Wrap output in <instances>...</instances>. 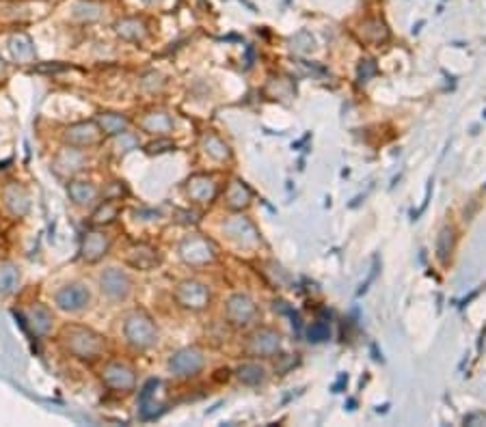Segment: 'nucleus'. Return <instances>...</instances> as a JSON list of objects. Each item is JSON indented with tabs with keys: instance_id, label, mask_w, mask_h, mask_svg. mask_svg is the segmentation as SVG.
<instances>
[{
	"instance_id": "12",
	"label": "nucleus",
	"mask_w": 486,
	"mask_h": 427,
	"mask_svg": "<svg viewBox=\"0 0 486 427\" xmlns=\"http://www.w3.org/2000/svg\"><path fill=\"white\" fill-rule=\"evenodd\" d=\"M87 167V154L85 149H80V147H72L68 145L65 149H61L52 162V169L57 175L61 177H74L78 175Z\"/></svg>"
},
{
	"instance_id": "9",
	"label": "nucleus",
	"mask_w": 486,
	"mask_h": 427,
	"mask_svg": "<svg viewBox=\"0 0 486 427\" xmlns=\"http://www.w3.org/2000/svg\"><path fill=\"white\" fill-rule=\"evenodd\" d=\"M175 300L188 311H203L210 304V289L199 281H182L175 289Z\"/></svg>"
},
{
	"instance_id": "23",
	"label": "nucleus",
	"mask_w": 486,
	"mask_h": 427,
	"mask_svg": "<svg viewBox=\"0 0 486 427\" xmlns=\"http://www.w3.org/2000/svg\"><path fill=\"white\" fill-rule=\"evenodd\" d=\"M115 30L117 35L125 41H143L148 37V24L139 18H123L115 24Z\"/></svg>"
},
{
	"instance_id": "34",
	"label": "nucleus",
	"mask_w": 486,
	"mask_h": 427,
	"mask_svg": "<svg viewBox=\"0 0 486 427\" xmlns=\"http://www.w3.org/2000/svg\"><path fill=\"white\" fill-rule=\"evenodd\" d=\"M374 63H372V61H365L363 65H361V70H359V74H361V78H367L369 74H374Z\"/></svg>"
},
{
	"instance_id": "15",
	"label": "nucleus",
	"mask_w": 486,
	"mask_h": 427,
	"mask_svg": "<svg viewBox=\"0 0 486 427\" xmlns=\"http://www.w3.org/2000/svg\"><path fill=\"white\" fill-rule=\"evenodd\" d=\"M188 196L194 203H210L216 199L219 194V186L214 182V177L210 175H194L188 179V186H186Z\"/></svg>"
},
{
	"instance_id": "22",
	"label": "nucleus",
	"mask_w": 486,
	"mask_h": 427,
	"mask_svg": "<svg viewBox=\"0 0 486 427\" xmlns=\"http://www.w3.org/2000/svg\"><path fill=\"white\" fill-rule=\"evenodd\" d=\"M141 127L145 129V132H150V134L165 136V134H169L171 129H173V119H171L169 112H162V110L150 112V114H145V117H143Z\"/></svg>"
},
{
	"instance_id": "36",
	"label": "nucleus",
	"mask_w": 486,
	"mask_h": 427,
	"mask_svg": "<svg viewBox=\"0 0 486 427\" xmlns=\"http://www.w3.org/2000/svg\"><path fill=\"white\" fill-rule=\"evenodd\" d=\"M143 3H145V5H156L158 0H143Z\"/></svg>"
},
{
	"instance_id": "14",
	"label": "nucleus",
	"mask_w": 486,
	"mask_h": 427,
	"mask_svg": "<svg viewBox=\"0 0 486 427\" xmlns=\"http://www.w3.org/2000/svg\"><path fill=\"white\" fill-rule=\"evenodd\" d=\"M22 320H24V326L28 328L32 337H45L48 333H50L52 322H54L52 311L41 302L26 306L22 311Z\"/></svg>"
},
{
	"instance_id": "29",
	"label": "nucleus",
	"mask_w": 486,
	"mask_h": 427,
	"mask_svg": "<svg viewBox=\"0 0 486 427\" xmlns=\"http://www.w3.org/2000/svg\"><path fill=\"white\" fill-rule=\"evenodd\" d=\"M72 11H74V18L83 22H95V20H100V15H102V7L95 3H76Z\"/></svg>"
},
{
	"instance_id": "7",
	"label": "nucleus",
	"mask_w": 486,
	"mask_h": 427,
	"mask_svg": "<svg viewBox=\"0 0 486 427\" xmlns=\"http://www.w3.org/2000/svg\"><path fill=\"white\" fill-rule=\"evenodd\" d=\"M205 365L203 352L197 348H182L169 358V369L177 377H194Z\"/></svg>"
},
{
	"instance_id": "27",
	"label": "nucleus",
	"mask_w": 486,
	"mask_h": 427,
	"mask_svg": "<svg viewBox=\"0 0 486 427\" xmlns=\"http://www.w3.org/2000/svg\"><path fill=\"white\" fill-rule=\"evenodd\" d=\"M236 375H238V380H240L242 384L257 386V384L264 382L266 371H264V367H259V365H255V363H245V365L238 367Z\"/></svg>"
},
{
	"instance_id": "31",
	"label": "nucleus",
	"mask_w": 486,
	"mask_h": 427,
	"mask_svg": "<svg viewBox=\"0 0 486 427\" xmlns=\"http://www.w3.org/2000/svg\"><path fill=\"white\" fill-rule=\"evenodd\" d=\"M307 337H310V341H314V343H322L331 337V328L327 322H314L310 326V331H307Z\"/></svg>"
},
{
	"instance_id": "16",
	"label": "nucleus",
	"mask_w": 486,
	"mask_h": 427,
	"mask_svg": "<svg viewBox=\"0 0 486 427\" xmlns=\"http://www.w3.org/2000/svg\"><path fill=\"white\" fill-rule=\"evenodd\" d=\"M68 194L74 205L78 207H93L100 199V188H97L93 182H87V179H72L68 184Z\"/></svg>"
},
{
	"instance_id": "32",
	"label": "nucleus",
	"mask_w": 486,
	"mask_h": 427,
	"mask_svg": "<svg viewBox=\"0 0 486 427\" xmlns=\"http://www.w3.org/2000/svg\"><path fill=\"white\" fill-rule=\"evenodd\" d=\"M363 35L367 39H374V41H381V39H387V28L383 22L378 20H372V22H365L363 26Z\"/></svg>"
},
{
	"instance_id": "10",
	"label": "nucleus",
	"mask_w": 486,
	"mask_h": 427,
	"mask_svg": "<svg viewBox=\"0 0 486 427\" xmlns=\"http://www.w3.org/2000/svg\"><path fill=\"white\" fill-rule=\"evenodd\" d=\"M110 251V236L102 229H89V231L83 236V242H80V257H83L87 264H95L108 255Z\"/></svg>"
},
{
	"instance_id": "2",
	"label": "nucleus",
	"mask_w": 486,
	"mask_h": 427,
	"mask_svg": "<svg viewBox=\"0 0 486 427\" xmlns=\"http://www.w3.org/2000/svg\"><path fill=\"white\" fill-rule=\"evenodd\" d=\"M123 335H125V341L130 343V346L143 352V350H150L156 346L158 328L145 311H132V313L125 317Z\"/></svg>"
},
{
	"instance_id": "33",
	"label": "nucleus",
	"mask_w": 486,
	"mask_h": 427,
	"mask_svg": "<svg viewBox=\"0 0 486 427\" xmlns=\"http://www.w3.org/2000/svg\"><path fill=\"white\" fill-rule=\"evenodd\" d=\"M465 425H486V415H482V413L469 415V417H465Z\"/></svg>"
},
{
	"instance_id": "13",
	"label": "nucleus",
	"mask_w": 486,
	"mask_h": 427,
	"mask_svg": "<svg viewBox=\"0 0 486 427\" xmlns=\"http://www.w3.org/2000/svg\"><path fill=\"white\" fill-rule=\"evenodd\" d=\"M281 350V335L272 328H259L249 337L247 352L253 356H264L270 358Z\"/></svg>"
},
{
	"instance_id": "26",
	"label": "nucleus",
	"mask_w": 486,
	"mask_h": 427,
	"mask_svg": "<svg viewBox=\"0 0 486 427\" xmlns=\"http://www.w3.org/2000/svg\"><path fill=\"white\" fill-rule=\"evenodd\" d=\"M128 261L132 264L134 268L139 270H150L154 264H158V257L154 253V249H150V246H134L132 251H130L128 255Z\"/></svg>"
},
{
	"instance_id": "24",
	"label": "nucleus",
	"mask_w": 486,
	"mask_h": 427,
	"mask_svg": "<svg viewBox=\"0 0 486 427\" xmlns=\"http://www.w3.org/2000/svg\"><path fill=\"white\" fill-rule=\"evenodd\" d=\"M119 211H121L119 199H106L104 203H100V205L95 207L93 216H91V222H93L95 227L110 225V222H115V218L119 216Z\"/></svg>"
},
{
	"instance_id": "8",
	"label": "nucleus",
	"mask_w": 486,
	"mask_h": 427,
	"mask_svg": "<svg viewBox=\"0 0 486 427\" xmlns=\"http://www.w3.org/2000/svg\"><path fill=\"white\" fill-rule=\"evenodd\" d=\"M102 382L110 388V390H117V393H128L136 386V375L134 369L119 363V360H110V363L104 365L102 369Z\"/></svg>"
},
{
	"instance_id": "18",
	"label": "nucleus",
	"mask_w": 486,
	"mask_h": 427,
	"mask_svg": "<svg viewBox=\"0 0 486 427\" xmlns=\"http://www.w3.org/2000/svg\"><path fill=\"white\" fill-rule=\"evenodd\" d=\"M225 233L230 236L232 240L240 242V244H247V246H253L259 242V236L255 231V227L242 216H236V218H230L225 222Z\"/></svg>"
},
{
	"instance_id": "3",
	"label": "nucleus",
	"mask_w": 486,
	"mask_h": 427,
	"mask_svg": "<svg viewBox=\"0 0 486 427\" xmlns=\"http://www.w3.org/2000/svg\"><path fill=\"white\" fill-rule=\"evenodd\" d=\"M54 304L65 313H83L91 304V291L85 283H68L54 293Z\"/></svg>"
},
{
	"instance_id": "5",
	"label": "nucleus",
	"mask_w": 486,
	"mask_h": 427,
	"mask_svg": "<svg viewBox=\"0 0 486 427\" xmlns=\"http://www.w3.org/2000/svg\"><path fill=\"white\" fill-rule=\"evenodd\" d=\"M65 145L80 147V149H87V147H95L104 140V132L97 125V121H78L65 127L63 132Z\"/></svg>"
},
{
	"instance_id": "25",
	"label": "nucleus",
	"mask_w": 486,
	"mask_h": 427,
	"mask_svg": "<svg viewBox=\"0 0 486 427\" xmlns=\"http://www.w3.org/2000/svg\"><path fill=\"white\" fill-rule=\"evenodd\" d=\"M20 268L13 264L0 266V295H9L20 287Z\"/></svg>"
},
{
	"instance_id": "6",
	"label": "nucleus",
	"mask_w": 486,
	"mask_h": 427,
	"mask_svg": "<svg viewBox=\"0 0 486 427\" xmlns=\"http://www.w3.org/2000/svg\"><path fill=\"white\" fill-rule=\"evenodd\" d=\"M100 289L108 300H125L132 291V278L119 268H106L100 274Z\"/></svg>"
},
{
	"instance_id": "35",
	"label": "nucleus",
	"mask_w": 486,
	"mask_h": 427,
	"mask_svg": "<svg viewBox=\"0 0 486 427\" xmlns=\"http://www.w3.org/2000/svg\"><path fill=\"white\" fill-rule=\"evenodd\" d=\"M7 72H9V70H7V63H5L3 59H0V80H5V78H7Z\"/></svg>"
},
{
	"instance_id": "19",
	"label": "nucleus",
	"mask_w": 486,
	"mask_h": 427,
	"mask_svg": "<svg viewBox=\"0 0 486 427\" xmlns=\"http://www.w3.org/2000/svg\"><path fill=\"white\" fill-rule=\"evenodd\" d=\"M95 121L104 132V136H123L128 134V127H130V119L119 112H100Z\"/></svg>"
},
{
	"instance_id": "20",
	"label": "nucleus",
	"mask_w": 486,
	"mask_h": 427,
	"mask_svg": "<svg viewBox=\"0 0 486 427\" xmlns=\"http://www.w3.org/2000/svg\"><path fill=\"white\" fill-rule=\"evenodd\" d=\"M9 50H11L13 59L18 63H22V65H30V63H35V59H37L32 39L28 35H24V32H15V35L11 37Z\"/></svg>"
},
{
	"instance_id": "17",
	"label": "nucleus",
	"mask_w": 486,
	"mask_h": 427,
	"mask_svg": "<svg viewBox=\"0 0 486 427\" xmlns=\"http://www.w3.org/2000/svg\"><path fill=\"white\" fill-rule=\"evenodd\" d=\"M3 203L13 218H22V216H26V211L30 207V196L24 190V186L13 182L3 190Z\"/></svg>"
},
{
	"instance_id": "28",
	"label": "nucleus",
	"mask_w": 486,
	"mask_h": 427,
	"mask_svg": "<svg viewBox=\"0 0 486 427\" xmlns=\"http://www.w3.org/2000/svg\"><path fill=\"white\" fill-rule=\"evenodd\" d=\"M203 147H205V154L212 156V158L219 160V162H223V160H227V158L232 156V152H230V147H227V143H225L221 136H216V134H207V136L203 138Z\"/></svg>"
},
{
	"instance_id": "21",
	"label": "nucleus",
	"mask_w": 486,
	"mask_h": 427,
	"mask_svg": "<svg viewBox=\"0 0 486 427\" xmlns=\"http://www.w3.org/2000/svg\"><path fill=\"white\" fill-rule=\"evenodd\" d=\"M249 203H251V190L247 188V184H242L240 179H232L225 192V205L238 211L245 209Z\"/></svg>"
},
{
	"instance_id": "30",
	"label": "nucleus",
	"mask_w": 486,
	"mask_h": 427,
	"mask_svg": "<svg viewBox=\"0 0 486 427\" xmlns=\"http://www.w3.org/2000/svg\"><path fill=\"white\" fill-rule=\"evenodd\" d=\"M449 253H452V229H441L439 233V240H436V257H439L443 264L449 259Z\"/></svg>"
},
{
	"instance_id": "11",
	"label": "nucleus",
	"mask_w": 486,
	"mask_h": 427,
	"mask_svg": "<svg viewBox=\"0 0 486 427\" xmlns=\"http://www.w3.org/2000/svg\"><path fill=\"white\" fill-rule=\"evenodd\" d=\"M225 315H227V322H230L232 326L242 328V326H249L255 320L257 306H255V302L249 298V295L236 293V295H232L230 300H227Z\"/></svg>"
},
{
	"instance_id": "4",
	"label": "nucleus",
	"mask_w": 486,
	"mask_h": 427,
	"mask_svg": "<svg viewBox=\"0 0 486 427\" xmlns=\"http://www.w3.org/2000/svg\"><path fill=\"white\" fill-rule=\"evenodd\" d=\"M180 257L188 266H207L216 259V249L203 236H188L180 244Z\"/></svg>"
},
{
	"instance_id": "1",
	"label": "nucleus",
	"mask_w": 486,
	"mask_h": 427,
	"mask_svg": "<svg viewBox=\"0 0 486 427\" xmlns=\"http://www.w3.org/2000/svg\"><path fill=\"white\" fill-rule=\"evenodd\" d=\"M61 346L70 356L78 360H95L106 350V339L89 326L70 324L61 331Z\"/></svg>"
}]
</instances>
